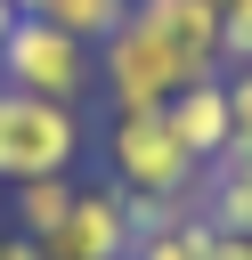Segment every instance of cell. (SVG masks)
<instances>
[{
	"label": "cell",
	"instance_id": "1",
	"mask_svg": "<svg viewBox=\"0 0 252 260\" xmlns=\"http://www.w3.org/2000/svg\"><path fill=\"white\" fill-rule=\"evenodd\" d=\"M219 65V16L203 0H130L114 41H98V98L114 114L171 106L187 81H211Z\"/></svg>",
	"mask_w": 252,
	"mask_h": 260
},
{
	"label": "cell",
	"instance_id": "2",
	"mask_svg": "<svg viewBox=\"0 0 252 260\" xmlns=\"http://www.w3.org/2000/svg\"><path fill=\"white\" fill-rule=\"evenodd\" d=\"M106 171H114L122 195H154V203H187L195 179H203V162L179 146V130H171L163 106L114 114V122H106Z\"/></svg>",
	"mask_w": 252,
	"mask_h": 260
},
{
	"label": "cell",
	"instance_id": "3",
	"mask_svg": "<svg viewBox=\"0 0 252 260\" xmlns=\"http://www.w3.org/2000/svg\"><path fill=\"white\" fill-rule=\"evenodd\" d=\"M89 146V122L81 106H49V98H24L0 81V187H24V179H57L73 171Z\"/></svg>",
	"mask_w": 252,
	"mask_h": 260
},
{
	"label": "cell",
	"instance_id": "4",
	"mask_svg": "<svg viewBox=\"0 0 252 260\" xmlns=\"http://www.w3.org/2000/svg\"><path fill=\"white\" fill-rule=\"evenodd\" d=\"M0 81L49 106H89L98 89V49H81L73 32H57L49 16H16V32L0 41Z\"/></svg>",
	"mask_w": 252,
	"mask_h": 260
},
{
	"label": "cell",
	"instance_id": "5",
	"mask_svg": "<svg viewBox=\"0 0 252 260\" xmlns=\"http://www.w3.org/2000/svg\"><path fill=\"white\" fill-rule=\"evenodd\" d=\"M41 260H130V195L114 179L81 187L73 211L41 236Z\"/></svg>",
	"mask_w": 252,
	"mask_h": 260
},
{
	"label": "cell",
	"instance_id": "6",
	"mask_svg": "<svg viewBox=\"0 0 252 260\" xmlns=\"http://www.w3.org/2000/svg\"><path fill=\"white\" fill-rule=\"evenodd\" d=\"M163 114H171V130H179V146H187L195 162H219V154H228V73L187 81Z\"/></svg>",
	"mask_w": 252,
	"mask_h": 260
},
{
	"label": "cell",
	"instance_id": "7",
	"mask_svg": "<svg viewBox=\"0 0 252 260\" xmlns=\"http://www.w3.org/2000/svg\"><path fill=\"white\" fill-rule=\"evenodd\" d=\"M195 211H203V228L211 236H252V154H219V162H203V179H195Z\"/></svg>",
	"mask_w": 252,
	"mask_h": 260
},
{
	"label": "cell",
	"instance_id": "8",
	"mask_svg": "<svg viewBox=\"0 0 252 260\" xmlns=\"http://www.w3.org/2000/svg\"><path fill=\"white\" fill-rule=\"evenodd\" d=\"M73 195H81V179L73 171H57V179H24V187H8V203H16V236H49L65 211H73Z\"/></svg>",
	"mask_w": 252,
	"mask_h": 260
},
{
	"label": "cell",
	"instance_id": "9",
	"mask_svg": "<svg viewBox=\"0 0 252 260\" xmlns=\"http://www.w3.org/2000/svg\"><path fill=\"white\" fill-rule=\"evenodd\" d=\"M211 252V228H203V211H195V195L163 219V228H146L138 244H130V260H203Z\"/></svg>",
	"mask_w": 252,
	"mask_h": 260
},
{
	"label": "cell",
	"instance_id": "10",
	"mask_svg": "<svg viewBox=\"0 0 252 260\" xmlns=\"http://www.w3.org/2000/svg\"><path fill=\"white\" fill-rule=\"evenodd\" d=\"M41 16H49L57 32H73L81 49H98V41H114V24L130 16V0H49Z\"/></svg>",
	"mask_w": 252,
	"mask_h": 260
},
{
	"label": "cell",
	"instance_id": "11",
	"mask_svg": "<svg viewBox=\"0 0 252 260\" xmlns=\"http://www.w3.org/2000/svg\"><path fill=\"white\" fill-rule=\"evenodd\" d=\"M228 146L252 154V65H228Z\"/></svg>",
	"mask_w": 252,
	"mask_h": 260
},
{
	"label": "cell",
	"instance_id": "12",
	"mask_svg": "<svg viewBox=\"0 0 252 260\" xmlns=\"http://www.w3.org/2000/svg\"><path fill=\"white\" fill-rule=\"evenodd\" d=\"M203 260H252V236H211V252Z\"/></svg>",
	"mask_w": 252,
	"mask_h": 260
},
{
	"label": "cell",
	"instance_id": "13",
	"mask_svg": "<svg viewBox=\"0 0 252 260\" xmlns=\"http://www.w3.org/2000/svg\"><path fill=\"white\" fill-rule=\"evenodd\" d=\"M0 260H41V244H33V236H16V228H8V236H0Z\"/></svg>",
	"mask_w": 252,
	"mask_h": 260
},
{
	"label": "cell",
	"instance_id": "14",
	"mask_svg": "<svg viewBox=\"0 0 252 260\" xmlns=\"http://www.w3.org/2000/svg\"><path fill=\"white\" fill-rule=\"evenodd\" d=\"M8 32H16V8H8V0H0V41H8Z\"/></svg>",
	"mask_w": 252,
	"mask_h": 260
},
{
	"label": "cell",
	"instance_id": "15",
	"mask_svg": "<svg viewBox=\"0 0 252 260\" xmlns=\"http://www.w3.org/2000/svg\"><path fill=\"white\" fill-rule=\"evenodd\" d=\"M8 8H16V16H41V8H49V0H8Z\"/></svg>",
	"mask_w": 252,
	"mask_h": 260
}]
</instances>
